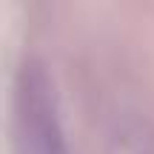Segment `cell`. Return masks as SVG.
I'll use <instances>...</instances> for the list:
<instances>
[{"instance_id": "6da1fadb", "label": "cell", "mask_w": 154, "mask_h": 154, "mask_svg": "<svg viewBox=\"0 0 154 154\" xmlns=\"http://www.w3.org/2000/svg\"><path fill=\"white\" fill-rule=\"evenodd\" d=\"M17 111L26 154H69L49 77L40 69H26L17 88Z\"/></svg>"}]
</instances>
